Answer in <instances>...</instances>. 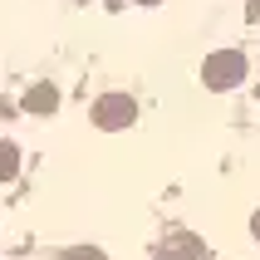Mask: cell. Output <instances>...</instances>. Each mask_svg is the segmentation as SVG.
<instances>
[{
  "instance_id": "obj_1",
  "label": "cell",
  "mask_w": 260,
  "mask_h": 260,
  "mask_svg": "<svg viewBox=\"0 0 260 260\" xmlns=\"http://www.w3.org/2000/svg\"><path fill=\"white\" fill-rule=\"evenodd\" d=\"M202 84L206 88H236V84H246V54L241 49H216V54H206L202 64Z\"/></svg>"
},
{
  "instance_id": "obj_2",
  "label": "cell",
  "mask_w": 260,
  "mask_h": 260,
  "mask_svg": "<svg viewBox=\"0 0 260 260\" xmlns=\"http://www.w3.org/2000/svg\"><path fill=\"white\" fill-rule=\"evenodd\" d=\"M133 118H138V103H133L128 93H103V99L93 103V123H99L103 133H118V128H128Z\"/></svg>"
},
{
  "instance_id": "obj_3",
  "label": "cell",
  "mask_w": 260,
  "mask_h": 260,
  "mask_svg": "<svg viewBox=\"0 0 260 260\" xmlns=\"http://www.w3.org/2000/svg\"><path fill=\"white\" fill-rule=\"evenodd\" d=\"M157 260H206V246L197 241V236L177 231V236H167V241L157 246Z\"/></svg>"
},
{
  "instance_id": "obj_4",
  "label": "cell",
  "mask_w": 260,
  "mask_h": 260,
  "mask_svg": "<svg viewBox=\"0 0 260 260\" xmlns=\"http://www.w3.org/2000/svg\"><path fill=\"white\" fill-rule=\"evenodd\" d=\"M54 103H59V93H54L49 84H40V88H29L25 108H29V113H54Z\"/></svg>"
},
{
  "instance_id": "obj_5",
  "label": "cell",
  "mask_w": 260,
  "mask_h": 260,
  "mask_svg": "<svg viewBox=\"0 0 260 260\" xmlns=\"http://www.w3.org/2000/svg\"><path fill=\"white\" fill-rule=\"evenodd\" d=\"M15 162H20V152H15V143H0V182L15 172Z\"/></svg>"
},
{
  "instance_id": "obj_6",
  "label": "cell",
  "mask_w": 260,
  "mask_h": 260,
  "mask_svg": "<svg viewBox=\"0 0 260 260\" xmlns=\"http://www.w3.org/2000/svg\"><path fill=\"white\" fill-rule=\"evenodd\" d=\"M64 260H108V255H103V250H93V246H74Z\"/></svg>"
},
{
  "instance_id": "obj_7",
  "label": "cell",
  "mask_w": 260,
  "mask_h": 260,
  "mask_svg": "<svg viewBox=\"0 0 260 260\" xmlns=\"http://www.w3.org/2000/svg\"><path fill=\"white\" fill-rule=\"evenodd\" d=\"M250 231H255V241H260V211H255V221H250Z\"/></svg>"
},
{
  "instance_id": "obj_8",
  "label": "cell",
  "mask_w": 260,
  "mask_h": 260,
  "mask_svg": "<svg viewBox=\"0 0 260 260\" xmlns=\"http://www.w3.org/2000/svg\"><path fill=\"white\" fill-rule=\"evenodd\" d=\"M138 5H157V0H138Z\"/></svg>"
}]
</instances>
